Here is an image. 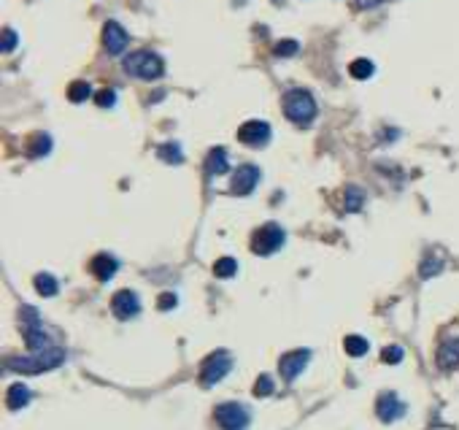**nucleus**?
Returning <instances> with one entry per match:
<instances>
[{
  "label": "nucleus",
  "mask_w": 459,
  "mask_h": 430,
  "mask_svg": "<svg viewBox=\"0 0 459 430\" xmlns=\"http://www.w3.org/2000/svg\"><path fill=\"white\" fill-rule=\"evenodd\" d=\"M62 363H65V349L51 347V349L33 352L27 357H8L6 368L14 371V374H44V371H51V368H57Z\"/></svg>",
  "instance_id": "f257e3e1"
},
{
  "label": "nucleus",
  "mask_w": 459,
  "mask_h": 430,
  "mask_svg": "<svg viewBox=\"0 0 459 430\" xmlns=\"http://www.w3.org/2000/svg\"><path fill=\"white\" fill-rule=\"evenodd\" d=\"M122 68H124V74H130V76L135 78H144V81H154V78H160L165 74L162 57L157 51H149V49H138L133 51V54H127L124 63H122Z\"/></svg>",
  "instance_id": "f03ea898"
},
{
  "label": "nucleus",
  "mask_w": 459,
  "mask_h": 430,
  "mask_svg": "<svg viewBox=\"0 0 459 430\" xmlns=\"http://www.w3.org/2000/svg\"><path fill=\"white\" fill-rule=\"evenodd\" d=\"M284 114L294 125H308L316 117V101L308 90H290L284 95Z\"/></svg>",
  "instance_id": "7ed1b4c3"
},
{
  "label": "nucleus",
  "mask_w": 459,
  "mask_h": 430,
  "mask_svg": "<svg viewBox=\"0 0 459 430\" xmlns=\"http://www.w3.org/2000/svg\"><path fill=\"white\" fill-rule=\"evenodd\" d=\"M22 325H24V338H27V347L30 352H44L51 349V341H49L47 330L41 325V317L33 306H24L22 308Z\"/></svg>",
  "instance_id": "20e7f679"
},
{
  "label": "nucleus",
  "mask_w": 459,
  "mask_h": 430,
  "mask_svg": "<svg viewBox=\"0 0 459 430\" xmlns=\"http://www.w3.org/2000/svg\"><path fill=\"white\" fill-rule=\"evenodd\" d=\"M284 241H287L284 228L276 225V222H267V225H262V228L251 235V252L254 254H273L284 247Z\"/></svg>",
  "instance_id": "39448f33"
},
{
  "label": "nucleus",
  "mask_w": 459,
  "mask_h": 430,
  "mask_svg": "<svg viewBox=\"0 0 459 430\" xmlns=\"http://www.w3.org/2000/svg\"><path fill=\"white\" fill-rule=\"evenodd\" d=\"M230 368H233L230 352L219 349V352L208 354V357L203 360V368H200V381H203V387H214L217 381H222L230 374Z\"/></svg>",
  "instance_id": "423d86ee"
},
{
  "label": "nucleus",
  "mask_w": 459,
  "mask_h": 430,
  "mask_svg": "<svg viewBox=\"0 0 459 430\" xmlns=\"http://www.w3.org/2000/svg\"><path fill=\"white\" fill-rule=\"evenodd\" d=\"M214 417H217L219 428L222 430H246L249 428V422H251V417H249V408L241 404H222L217 406V411H214Z\"/></svg>",
  "instance_id": "0eeeda50"
},
{
  "label": "nucleus",
  "mask_w": 459,
  "mask_h": 430,
  "mask_svg": "<svg viewBox=\"0 0 459 430\" xmlns=\"http://www.w3.org/2000/svg\"><path fill=\"white\" fill-rule=\"evenodd\" d=\"M238 141L246 144V147H265L270 141V125L262 122V119H249L238 127Z\"/></svg>",
  "instance_id": "6e6552de"
},
{
  "label": "nucleus",
  "mask_w": 459,
  "mask_h": 430,
  "mask_svg": "<svg viewBox=\"0 0 459 430\" xmlns=\"http://www.w3.org/2000/svg\"><path fill=\"white\" fill-rule=\"evenodd\" d=\"M308 360H311V349H294V352L284 354V357L278 360V371H281L284 381H294V379H297V377L306 371Z\"/></svg>",
  "instance_id": "1a4fd4ad"
},
{
  "label": "nucleus",
  "mask_w": 459,
  "mask_h": 430,
  "mask_svg": "<svg viewBox=\"0 0 459 430\" xmlns=\"http://www.w3.org/2000/svg\"><path fill=\"white\" fill-rule=\"evenodd\" d=\"M376 414L381 422H397L406 414V404L394 395V392H381L376 401Z\"/></svg>",
  "instance_id": "9d476101"
},
{
  "label": "nucleus",
  "mask_w": 459,
  "mask_h": 430,
  "mask_svg": "<svg viewBox=\"0 0 459 430\" xmlns=\"http://www.w3.org/2000/svg\"><path fill=\"white\" fill-rule=\"evenodd\" d=\"M127 44H130L127 30L119 22H106V27H103V47H106V51L108 54H122L127 49Z\"/></svg>",
  "instance_id": "9b49d317"
},
{
  "label": "nucleus",
  "mask_w": 459,
  "mask_h": 430,
  "mask_svg": "<svg viewBox=\"0 0 459 430\" xmlns=\"http://www.w3.org/2000/svg\"><path fill=\"white\" fill-rule=\"evenodd\" d=\"M260 168L257 165H241L233 176V195H251L254 187L260 184Z\"/></svg>",
  "instance_id": "f8f14e48"
},
{
  "label": "nucleus",
  "mask_w": 459,
  "mask_h": 430,
  "mask_svg": "<svg viewBox=\"0 0 459 430\" xmlns=\"http://www.w3.org/2000/svg\"><path fill=\"white\" fill-rule=\"evenodd\" d=\"M111 308H114V314L119 320H130V317H135L141 311V301H138V295L133 290H119L111 298Z\"/></svg>",
  "instance_id": "ddd939ff"
},
{
  "label": "nucleus",
  "mask_w": 459,
  "mask_h": 430,
  "mask_svg": "<svg viewBox=\"0 0 459 430\" xmlns=\"http://www.w3.org/2000/svg\"><path fill=\"white\" fill-rule=\"evenodd\" d=\"M117 268H119L117 257H111V254H106V252L95 254V257H92V263H90V271L95 274L97 281H108V279H114Z\"/></svg>",
  "instance_id": "4468645a"
},
{
  "label": "nucleus",
  "mask_w": 459,
  "mask_h": 430,
  "mask_svg": "<svg viewBox=\"0 0 459 430\" xmlns=\"http://www.w3.org/2000/svg\"><path fill=\"white\" fill-rule=\"evenodd\" d=\"M230 171V157H227V149L224 147H214L208 157H206V174L208 176H222Z\"/></svg>",
  "instance_id": "2eb2a0df"
},
{
  "label": "nucleus",
  "mask_w": 459,
  "mask_h": 430,
  "mask_svg": "<svg viewBox=\"0 0 459 430\" xmlns=\"http://www.w3.org/2000/svg\"><path fill=\"white\" fill-rule=\"evenodd\" d=\"M437 365L443 371L459 368V338H449V341L440 344V349H437Z\"/></svg>",
  "instance_id": "dca6fc26"
},
{
  "label": "nucleus",
  "mask_w": 459,
  "mask_h": 430,
  "mask_svg": "<svg viewBox=\"0 0 459 430\" xmlns=\"http://www.w3.org/2000/svg\"><path fill=\"white\" fill-rule=\"evenodd\" d=\"M30 390L24 387V384H11L8 387V392H6V406L11 408V411H19V408H24V406L30 404Z\"/></svg>",
  "instance_id": "f3484780"
},
{
  "label": "nucleus",
  "mask_w": 459,
  "mask_h": 430,
  "mask_svg": "<svg viewBox=\"0 0 459 430\" xmlns=\"http://www.w3.org/2000/svg\"><path fill=\"white\" fill-rule=\"evenodd\" d=\"M51 152V138L47 133H35L30 141H27V154L30 157H47Z\"/></svg>",
  "instance_id": "a211bd4d"
},
{
  "label": "nucleus",
  "mask_w": 459,
  "mask_h": 430,
  "mask_svg": "<svg viewBox=\"0 0 459 430\" xmlns=\"http://www.w3.org/2000/svg\"><path fill=\"white\" fill-rule=\"evenodd\" d=\"M33 284H35V290H38L44 298H54V295L60 292V284H57V279L51 276V274H35Z\"/></svg>",
  "instance_id": "6ab92c4d"
},
{
  "label": "nucleus",
  "mask_w": 459,
  "mask_h": 430,
  "mask_svg": "<svg viewBox=\"0 0 459 430\" xmlns=\"http://www.w3.org/2000/svg\"><path fill=\"white\" fill-rule=\"evenodd\" d=\"M349 74L362 81V78H370L373 74H376V65H373L367 57H360V60H354V63L349 65Z\"/></svg>",
  "instance_id": "aec40b11"
},
{
  "label": "nucleus",
  "mask_w": 459,
  "mask_h": 430,
  "mask_svg": "<svg viewBox=\"0 0 459 430\" xmlns=\"http://www.w3.org/2000/svg\"><path fill=\"white\" fill-rule=\"evenodd\" d=\"M343 349L351 354V357H362V354L370 349V344H367V338H362V336H346Z\"/></svg>",
  "instance_id": "412c9836"
},
{
  "label": "nucleus",
  "mask_w": 459,
  "mask_h": 430,
  "mask_svg": "<svg viewBox=\"0 0 459 430\" xmlns=\"http://www.w3.org/2000/svg\"><path fill=\"white\" fill-rule=\"evenodd\" d=\"M157 154H160L165 163H170V165H178V163H184V152H181V147H178L176 141H170V144H162V147L157 149Z\"/></svg>",
  "instance_id": "4be33fe9"
},
{
  "label": "nucleus",
  "mask_w": 459,
  "mask_h": 430,
  "mask_svg": "<svg viewBox=\"0 0 459 430\" xmlns=\"http://www.w3.org/2000/svg\"><path fill=\"white\" fill-rule=\"evenodd\" d=\"M90 95H92L90 81H73L71 87H68V98H71L73 103H84Z\"/></svg>",
  "instance_id": "5701e85b"
},
{
  "label": "nucleus",
  "mask_w": 459,
  "mask_h": 430,
  "mask_svg": "<svg viewBox=\"0 0 459 430\" xmlns=\"http://www.w3.org/2000/svg\"><path fill=\"white\" fill-rule=\"evenodd\" d=\"M235 271H238V263H235L233 257H222V260H217V263H214V274H217L219 279L235 276Z\"/></svg>",
  "instance_id": "b1692460"
},
{
  "label": "nucleus",
  "mask_w": 459,
  "mask_h": 430,
  "mask_svg": "<svg viewBox=\"0 0 459 430\" xmlns=\"http://www.w3.org/2000/svg\"><path fill=\"white\" fill-rule=\"evenodd\" d=\"M297 49H300V44H297V41H292V38H287V41L276 44L273 54H276V57H292V54H297Z\"/></svg>",
  "instance_id": "393cba45"
},
{
  "label": "nucleus",
  "mask_w": 459,
  "mask_h": 430,
  "mask_svg": "<svg viewBox=\"0 0 459 430\" xmlns=\"http://www.w3.org/2000/svg\"><path fill=\"white\" fill-rule=\"evenodd\" d=\"M360 206H362V190L349 187V192H346V208L349 211H360Z\"/></svg>",
  "instance_id": "a878e982"
},
{
  "label": "nucleus",
  "mask_w": 459,
  "mask_h": 430,
  "mask_svg": "<svg viewBox=\"0 0 459 430\" xmlns=\"http://www.w3.org/2000/svg\"><path fill=\"white\" fill-rule=\"evenodd\" d=\"M254 395H257V398L273 395V379H270V377H260L257 384H254Z\"/></svg>",
  "instance_id": "bb28decb"
},
{
  "label": "nucleus",
  "mask_w": 459,
  "mask_h": 430,
  "mask_svg": "<svg viewBox=\"0 0 459 430\" xmlns=\"http://www.w3.org/2000/svg\"><path fill=\"white\" fill-rule=\"evenodd\" d=\"M95 103L100 106V108H108V106L117 103V92H114V90H100V92L95 95Z\"/></svg>",
  "instance_id": "cd10ccee"
},
{
  "label": "nucleus",
  "mask_w": 459,
  "mask_h": 430,
  "mask_svg": "<svg viewBox=\"0 0 459 430\" xmlns=\"http://www.w3.org/2000/svg\"><path fill=\"white\" fill-rule=\"evenodd\" d=\"M381 360H384V363H392V365H397V363L403 360V349H400V347H387V349L381 352Z\"/></svg>",
  "instance_id": "c85d7f7f"
},
{
  "label": "nucleus",
  "mask_w": 459,
  "mask_h": 430,
  "mask_svg": "<svg viewBox=\"0 0 459 430\" xmlns=\"http://www.w3.org/2000/svg\"><path fill=\"white\" fill-rule=\"evenodd\" d=\"M440 268H443V263H440V260H427V263H422V279L435 276Z\"/></svg>",
  "instance_id": "c756f323"
},
{
  "label": "nucleus",
  "mask_w": 459,
  "mask_h": 430,
  "mask_svg": "<svg viewBox=\"0 0 459 430\" xmlns=\"http://www.w3.org/2000/svg\"><path fill=\"white\" fill-rule=\"evenodd\" d=\"M17 49V30H3V51H14Z\"/></svg>",
  "instance_id": "7c9ffc66"
},
{
  "label": "nucleus",
  "mask_w": 459,
  "mask_h": 430,
  "mask_svg": "<svg viewBox=\"0 0 459 430\" xmlns=\"http://www.w3.org/2000/svg\"><path fill=\"white\" fill-rule=\"evenodd\" d=\"M178 304V298H176V292H165L162 298H160V308L162 311H168V308H173V306Z\"/></svg>",
  "instance_id": "2f4dec72"
},
{
  "label": "nucleus",
  "mask_w": 459,
  "mask_h": 430,
  "mask_svg": "<svg viewBox=\"0 0 459 430\" xmlns=\"http://www.w3.org/2000/svg\"><path fill=\"white\" fill-rule=\"evenodd\" d=\"M381 3H387V0H357L360 8H376V6H381Z\"/></svg>",
  "instance_id": "473e14b6"
}]
</instances>
